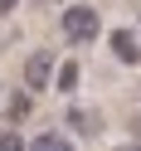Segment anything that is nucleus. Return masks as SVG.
Masks as SVG:
<instances>
[{"label": "nucleus", "mask_w": 141, "mask_h": 151, "mask_svg": "<svg viewBox=\"0 0 141 151\" xmlns=\"http://www.w3.org/2000/svg\"><path fill=\"white\" fill-rule=\"evenodd\" d=\"M0 151H29V146H24V141H20V137H15V132H10V127H5V132H0Z\"/></svg>", "instance_id": "nucleus-8"}, {"label": "nucleus", "mask_w": 141, "mask_h": 151, "mask_svg": "<svg viewBox=\"0 0 141 151\" xmlns=\"http://www.w3.org/2000/svg\"><path fill=\"white\" fill-rule=\"evenodd\" d=\"M112 54H117L122 63H141V44H136V34H131V29H117V34H112Z\"/></svg>", "instance_id": "nucleus-3"}, {"label": "nucleus", "mask_w": 141, "mask_h": 151, "mask_svg": "<svg viewBox=\"0 0 141 151\" xmlns=\"http://www.w3.org/2000/svg\"><path fill=\"white\" fill-rule=\"evenodd\" d=\"M54 54L49 49H34L29 59H24V88H49V78H54Z\"/></svg>", "instance_id": "nucleus-2"}, {"label": "nucleus", "mask_w": 141, "mask_h": 151, "mask_svg": "<svg viewBox=\"0 0 141 151\" xmlns=\"http://www.w3.org/2000/svg\"><path fill=\"white\" fill-rule=\"evenodd\" d=\"M39 5H59V0H39Z\"/></svg>", "instance_id": "nucleus-10"}, {"label": "nucleus", "mask_w": 141, "mask_h": 151, "mask_svg": "<svg viewBox=\"0 0 141 151\" xmlns=\"http://www.w3.org/2000/svg\"><path fill=\"white\" fill-rule=\"evenodd\" d=\"M29 151H73V141L63 137V132H39V137L29 141Z\"/></svg>", "instance_id": "nucleus-4"}, {"label": "nucleus", "mask_w": 141, "mask_h": 151, "mask_svg": "<svg viewBox=\"0 0 141 151\" xmlns=\"http://www.w3.org/2000/svg\"><path fill=\"white\" fill-rule=\"evenodd\" d=\"M68 122H73L78 132H97V117H92V112H83V107H73V112H68Z\"/></svg>", "instance_id": "nucleus-6"}, {"label": "nucleus", "mask_w": 141, "mask_h": 151, "mask_svg": "<svg viewBox=\"0 0 141 151\" xmlns=\"http://www.w3.org/2000/svg\"><path fill=\"white\" fill-rule=\"evenodd\" d=\"M5 112H10V122H24V117H29V93H10V107H5Z\"/></svg>", "instance_id": "nucleus-5"}, {"label": "nucleus", "mask_w": 141, "mask_h": 151, "mask_svg": "<svg viewBox=\"0 0 141 151\" xmlns=\"http://www.w3.org/2000/svg\"><path fill=\"white\" fill-rule=\"evenodd\" d=\"M63 39L68 44H92L97 39V10H92V5H68V15H63Z\"/></svg>", "instance_id": "nucleus-1"}, {"label": "nucleus", "mask_w": 141, "mask_h": 151, "mask_svg": "<svg viewBox=\"0 0 141 151\" xmlns=\"http://www.w3.org/2000/svg\"><path fill=\"white\" fill-rule=\"evenodd\" d=\"M136 20H141V15H136Z\"/></svg>", "instance_id": "nucleus-12"}, {"label": "nucleus", "mask_w": 141, "mask_h": 151, "mask_svg": "<svg viewBox=\"0 0 141 151\" xmlns=\"http://www.w3.org/2000/svg\"><path fill=\"white\" fill-rule=\"evenodd\" d=\"M127 151H141V146H127Z\"/></svg>", "instance_id": "nucleus-11"}, {"label": "nucleus", "mask_w": 141, "mask_h": 151, "mask_svg": "<svg viewBox=\"0 0 141 151\" xmlns=\"http://www.w3.org/2000/svg\"><path fill=\"white\" fill-rule=\"evenodd\" d=\"M59 68H63V73H59V88H63V93H68V88H73V83H78V63H59Z\"/></svg>", "instance_id": "nucleus-7"}, {"label": "nucleus", "mask_w": 141, "mask_h": 151, "mask_svg": "<svg viewBox=\"0 0 141 151\" xmlns=\"http://www.w3.org/2000/svg\"><path fill=\"white\" fill-rule=\"evenodd\" d=\"M15 5H20V0H0V15H10V10H15Z\"/></svg>", "instance_id": "nucleus-9"}]
</instances>
